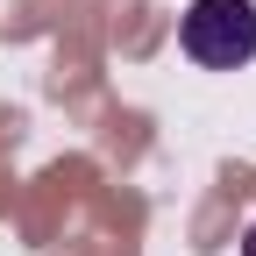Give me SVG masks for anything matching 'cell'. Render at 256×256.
<instances>
[{
	"label": "cell",
	"instance_id": "6da1fadb",
	"mask_svg": "<svg viewBox=\"0 0 256 256\" xmlns=\"http://www.w3.org/2000/svg\"><path fill=\"white\" fill-rule=\"evenodd\" d=\"M178 43L206 72H235L256 57V0H192L178 22Z\"/></svg>",
	"mask_w": 256,
	"mask_h": 256
},
{
	"label": "cell",
	"instance_id": "7a4b0ae2",
	"mask_svg": "<svg viewBox=\"0 0 256 256\" xmlns=\"http://www.w3.org/2000/svg\"><path fill=\"white\" fill-rule=\"evenodd\" d=\"M242 256H256V220H249V235H242Z\"/></svg>",
	"mask_w": 256,
	"mask_h": 256
}]
</instances>
